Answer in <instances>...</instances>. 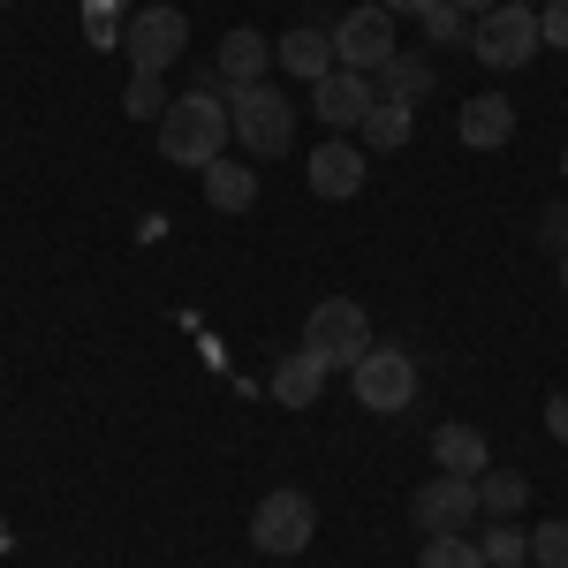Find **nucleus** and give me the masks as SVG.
I'll use <instances>...</instances> for the list:
<instances>
[{"instance_id": "a878e982", "label": "nucleus", "mask_w": 568, "mask_h": 568, "mask_svg": "<svg viewBox=\"0 0 568 568\" xmlns=\"http://www.w3.org/2000/svg\"><path fill=\"white\" fill-rule=\"evenodd\" d=\"M538 243H546L554 258H568V205H546V213H538Z\"/></svg>"}, {"instance_id": "4468645a", "label": "nucleus", "mask_w": 568, "mask_h": 568, "mask_svg": "<svg viewBox=\"0 0 568 568\" xmlns=\"http://www.w3.org/2000/svg\"><path fill=\"white\" fill-rule=\"evenodd\" d=\"M265 387H273V402H281V409H311V402L326 394V364L296 342V349L273 364V379H265Z\"/></svg>"}, {"instance_id": "72a5a7b5", "label": "nucleus", "mask_w": 568, "mask_h": 568, "mask_svg": "<svg viewBox=\"0 0 568 568\" xmlns=\"http://www.w3.org/2000/svg\"><path fill=\"white\" fill-rule=\"evenodd\" d=\"M0 8H8V0H0Z\"/></svg>"}, {"instance_id": "2f4dec72", "label": "nucleus", "mask_w": 568, "mask_h": 568, "mask_svg": "<svg viewBox=\"0 0 568 568\" xmlns=\"http://www.w3.org/2000/svg\"><path fill=\"white\" fill-rule=\"evenodd\" d=\"M561 168H568V144H561Z\"/></svg>"}, {"instance_id": "c85d7f7f", "label": "nucleus", "mask_w": 568, "mask_h": 568, "mask_svg": "<svg viewBox=\"0 0 568 568\" xmlns=\"http://www.w3.org/2000/svg\"><path fill=\"white\" fill-rule=\"evenodd\" d=\"M379 8H387V16H417V23H425V16H433L439 0H379Z\"/></svg>"}, {"instance_id": "b1692460", "label": "nucleus", "mask_w": 568, "mask_h": 568, "mask_svg": "<svg viewBox=\"0 0 568 568\" xmlns=\"http://www.w3.org/2000/svg\"><path fill=\"white\" fill-rule=\"evenodd\" d=\"M530 568H568V516L530 530Z\"/></svg>"}, {"instance_id": "6e6552de", "label": "nucleus", "mask_w": 568, "mask_h": 568, "mask_svg": "<svg viewBox=\"0 0 568 568\" xmlns=\"http://www.w3.org/2000/svg\"><path fill=\"white\" fill-rule=\"evenodd\" d=\"M394 53H402V39H394V16L379 0H364V8H349V16L334 23V61L356 69V77H379Z\"/></svg>"}, {"instance_id": "423d86ee", "label": "nucleus", "mask_w": 568, "mask_h": 568, "mask_svg": "<svg viewBox=\"0 0 568 568\" xmlns=\"http://www.w3.org/2000/svg\"><path fill=\"white\" fill-rule=\"evenodd\" d=\"M538 45H546L538 39V8H524V0H500L493 16L470 23V53H478L485 69H524Z\"/></svg>"}, {"instance_id": "f257e3e1", "label": "nucleus", "mask_w": 568, "mask_h": 568, "mask_svg": "<svg viewBox=\"0 0 568 568\" xmlns=\"http://www.w3.org/2000/svg\"><path fill=\"white\" fill-rule=\"evenodd\" d=\"M227 136H235V122H227V91L220 84L182 91L175 106L160 114V152H168V168H190V175L213 168L220 152H227Z\"/></svg>"}, {"instance_id": "f03ea898", "label": "nucleus", "mask_w": 568, "mask_h": 568, "mask_svg": "<svg viewBox=\"0 0 568 568\" xmlns=\"http://www.w3.org/2000/svg\"><path fill=\"white\" fill-rule=\"evenodd\" d=\"M227 122H235V144L258 152V160H281L296 144V106L273 84H235L227 91Z\"/></svg>"}, {"instance_id": "5701e85b", "label": "nucleus", "mask_w": 568, "mask_h": 568, "mask_svg": "<svg viewBox=\"0 0 568 568\" xmlns=\"http://www.w3.org/2000/svg\"><path fill=\"white\" fill-rule=\"evenodd\" d=\"M175 99H168V77H130V91H122V114L130 122H160Z\"/></svg>"}, {"instance_id": "a211bd4d", "label": "nucleus", "mask_w": 568, "mask_h": 568, "mask_svg": "<svg viewBox=\"0 0 568 568\" xmlns=\"http://www.w3.org/2000/svg\"><path fill=\"white\" fill-rule=\"evenodd\" d=\"M409 130H417V114L402 106V99H372V114H364V152H402L409 144Z\"/></svg>"}, {"instance_id": "c756f323", "label": "nucleus", "mask_w": 568, "mask_h": 568, "mask_svg": "<svg viewBox=\"0 0 568 568\" xmlns=\"http://www.w3.org/2000/svg\"><path fill=\"white\" fill-rule=\"evenodd\" d=\"M447 8H455V16H470V23H478V16H493V8H500V0H447Z\"/></svg>"}, {"instance_id": "473e14b6", "label": "nucleus", "mask_w": 568, "mask_h": 568, "mask_svg": "<svg viewBox=\"0 0 568 568\" xmlns=\"http://www.w3.org/2000/svg\"><path fill=\"white\" fill-rule=\"evenodd\" d=\"M516 568H530V561H516Z\"/></svg>"}, {"instance_id": "9b49d317", "label": "nucleus", "mask_w": 568, "mask_h": 568, "mask_svg": "<svg viewBox=\"0 0 568 568\" xmlns=\"http://www.w3.org/2000/svg\"><path fill=\"white\" fill-rule=\"evenodd\" d=\"M372 99H379V84H372V77L334 69V77H318V84H311V114L326 122V136H342V130H364Z\"/></svg>"}, {"instance_id": "cd10ccee", "label": "nucleus", "mask_w": 568, "mask_h": 568, "mask_svg": "<svg viewBox=\"0 0 568 568\" xmlns=\"http://www.w3.org/2000/svg\"><path fill=\"white\" fill-rule=\"evenodd\" d=\"M546 433H554V439H568V387L554 394V402H546Z\"/></svg>"}, {"instance_id": "0eeeda50", "label": "nucleus", "mask_w": 568, "mask_h": 568, "mask_svg": "<svg viewBox=\"0 0 568 568\" xmlns=\"http://www.w3.org/2000/svg\"><path fill=\"white\" fill-rule=\"evenodd\" d=\"M356 387V409H372V417H402L409 402H417V356L409 349H379L372 342V356L349 372Z\"/></svg>"}, {"instance_id": "bb28decb", "label": "nucleus", "mask_w": 568, "mask_h": 568, "mask_svg": "<svg viewBox=\"0 0 568 568\" xmlns=\"http://www.w3.org/2000/svg\"><path fill=\"white\" fill-rule=\"evenodd\" d=\"M538 39L568 53V0H546V8H538Z\"/></svg>"}, {"instance_id": "7ed1b4c3", "label": "nucleus", "mask_w": 568, "mask_h": 568, "mask_svg": "<svg viewBox=\"0 0 568 568\" xmlns=\"http://www.w3.org/2000/svg\"><path fill=\"white\" fill-rule=\"evenodd\" d=\"M304 349L318 356L326 372H356V364L372 356V318H364V304H349V296L318 304L304 318Z\"/></svg>"}, {"instance_id": "7c9ffc66", "label": "nucleus", "mask_w": 568, "mask_h": 568, "mask_svg": "<svg viewBox=\"0 0 568 568\" xmlns=\"http://www.w3.org/2000/svg\"><path fill=\"white\" fill-rule=\"evenodd\" d=\"M561 288H568V258H561Z\"/></svg>"}, {"instance_id": "20e7f679", "label": "nucleus", "mask_w": 568, "mask_h": 568, "mask_svg": "<svg viewBox=\"0 0 568 568\" xmlns=\"http://www.w3.org/2000/svg\"><path fill=\"white\" fill-rule=\"evenodd\" d=\"M190 45V16L182 8H130L122 23V53H130V77H168Z\"/></svg>"}, {"instance_id": "9d476101", "label": "nucleus", "mask_w": 568, "mask_h": 568, "mask_svg": "<svg viewBox=\"0 0 568 568\" xmlns=\"http://www.w3.org/2000/svg\"><path fill=\"white\" fill-rule=\"evenodd\" d=\"M364 175H372V152H364V144H349V136H326V144L311 152V168H304L311 197H326V205L356 197V190H364Z\"/></svg>"}, {"instance_id": "6ab92c4d", "label": "nucleus", "mask_w": 568, "mask_h": 568, "mask_svg": "<svg viewBox=\"0 0 568 568\" xmlns=\"http://www.w3.org/2000/svg\"><path fill=\"white\" fill-rule=\"evenodd\" d=\"M372 84H379V99H402V106H417V99L433 91V61H425V53H394L387 69L372 77Z\"/></svg>"}, {"instance_id": "ddd939ff", "label": "nucleus", "mask_w": 568, "mask_h": 568, "mask_svg": "<svg viewBox=\"0 0 568 568\" xmlns=\"http://www.w3.org/2000/svg\"><path fill=\"white\" fill-rule=\"evenodd\" d=\"M455 136H463L470 152H493V144H508V136H516V106H508L500 91H478V99H463Z\"/></svg>"}, {"instance_id": "1a4fd4ad", "label": "nucleus", "mask_w": 568, "mask_h": 568, "mask_svg": "<svg viewBox=\"0 0 568 568\" xmlns=\"http://www.w3.org/2000/svg\"><path fill=\"white\" fill-rule=\"evenodd\" d=\"M485 516V500H478V478H425L417 485V500H409V524L425 530V538H447V530H470Z\"/></svg>"}, {"instance_id": "f3484780", "label": "nucleus", "mask_w": 568, "mask_h": 568, "mask_svg": "<svg viewBox=\"0 0 568 568\" xmlns=\"http://www.w3.org/2000/svg\"><path fill=\"white\" fill-rule=\"evenodd\" d=\"M197 182H205V205H213V213H251V205H258V168H243V160H227V152H220Z\"/></svg>"}, {"instance_id": "aec40b11", "label": "nucleus", "mask_w": 568, "mask_h": 568, "mask_svg": "<svg viewBox=\"0 0 568 568\" xmlns=\"http://www.w3.org/2000/svg\"><path fill=\"white\" fill-rule=\"evenodd\" d=\"M478 500H485V516H508V524H516V516H524V500H530V478H524V470H485Z\"/></svg>"}, {"instance_id": "f8f14e48", "label": "nucleus", "mask_w": 568, "mask_h": 568, "mask_svg": "<svg viewBox=\"0 0 568 568\" xmlns=\"http://www.w3.org/2000/svg\"><path fill=\"white\" fill-rule=\"evenodd\" d=\"M273 61H281L288 77H304V84H318V77H334V69H342V61H334V39H326L318 23L281 31V39H273Z\"/></svg>"}, {"instance_id": "2eb2a0df", "label": "nucleus", "mask_w": 568, "mask_h": 568, "mask_svg": "<svg viewBox=\"0 0 568 568\" xmlns=\"http://www.w3.org/2000/svg\"><path fill=\"white\" fill-rule=\"evenodd\" d=\"M433 463L447 470V478H485V470H493V447H485L478 425H439L433 433Z\"/></svg>"}, {"instance_id": "393cba45", "label": "nucleus", "mask_w": 568, "mask_h": 568, "mask_svg": "<svg viewBox=\"0 0 568 568\" xmlns=\"http://www.w3.org/2000/svg\"><path fill=\"white\" fill-rule=\"evenodd\" d=\"M425 39H433V45H463V39H470V16H455V8L439 0L433 16H425Z\"/></svg>"}, {"instance_id": "39448f33", "label": "nucleus", "mask_w": 568, "mask_h": 568, "mask_svg": "<svg viewBox=\"0 0 568 568\" xmlns=\"http://www.w3.org/2000/svg\"><path fill=\"white\" fill-rule=\"evenodd\" d=\"M311 538H318V508H311V493H296V485L265 493L258 508H251V546H258V554H273V561L304 554Z\"/></svg>"}, {"instance_id": "dca6fc26", "label": "nucleus", "mask_w": 568, "mask_h": 568, "mask_svg": "<svg viewBox=\"0 0 568 568\" xmlns=\"http://www.w3.org/2000/svg\"><path fill=\"white\" fill-rule=\"evenodd\" d=\"M265 53H273V45L258 39V31H251V23H235V31H227V39H220V91H235V84H265Z\"/></svg>"}, {"instance_id": "412c9836", "label": "nucleus", "mask_w": 568, "mask_h": 568, "mask_svg": "<svg viewBox=\"0 0 568 568\" xmlns=\"http://www.w3.org/2000/svg\"><path fill=\"white\" fill-rule=\"evenodd\" d=\"M417 568H493V561L478 554V538L447 530V538H425V554H417Z\"/></svg>"}, {"instance_id": "4be33fe9", "label": "nucleus", "mask_w": 568, "mask_h": 568, "mask_svg": "<svg viewBox=\"0 0 568 568\" xmlns=\"http://www.w3.org/2000/svg\"><path fill=\"white\" fill-rule=\"evenodd\" d=\"M478 554H485L493 568H516V561H530V530H516L508 516H500L493 530H478Z\"/></svg>"}]
</instances>
